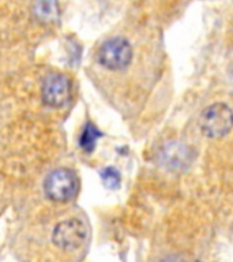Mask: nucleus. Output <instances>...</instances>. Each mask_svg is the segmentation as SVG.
<instances>
[{"label": "nucleus", "instance_id": "obj_6", "mask_svg": "<svg viewBox=\"0 0 233 262\" xmlns=\"http://www.w3.org/2000/svg\"><path fill=\"white\" fill-rule=\"evenodd\" d=\"M159 156H161V161L164 165L172 169H180L190 163V149L177 142L165 145Z\"/></svg>", "mask_w": 233, "mask_h": 262}, {"label": "nucleus", "instance_id": "obj_2", "mask_svg": "<svg viewBox=\"0 0 233 262\" xmlns=\"http://www.w3.org/2000/svg\"><path fill=\"white\" fill-rule=\"evenodd\" d=\"M78 178L68 168H57L45 179V195L55 202H67L78 192Z\"/></svg>", "mask_w": 233, "mask_h": 262}, {"label": "nucleus", "instance_id": "obj_3", "mask_svg": "<svg viewBox=\"0 0 233 262\" xmlns=\"http://www.w3.org/2000/svg\"><path fill=\"white\" fill-rule=\"evenodd\" d=\"M98 63L110 71H120L132 61V48L122 37H114L101 45L97 55Z\"/></svg>", "mask_w": 233, "mask_h": 262}, {"label": "nucleus", "instance_id": "obj_5", "mask_svg": "<svg viewBox=\"0 0 233 262\" xmlns=\"http://www.w3.org/2000/svg\"><path fill=\"white\" fill-rule=\"evenodd\" d=\"M41 96L42 101L48 106H64L71 98V82L63 74H52L42 82Z\"/></svg>", "mask_w": 233, "mask_h": 262}, {"label": "nucleus", "instance_id": "obj_4", "mask_svg": "<svg viewBox=\"0 0 233 262\" xmlns=\"http://www.w3.org/2000/svg\"><path fill=\"white\" fill-rule=\"evenodd\" d=\"M87 236L86 225L78 219L60 221L52 232L53 243L61 250L73 251L79 249Z\"/></svg>", "mask_w": 233, "mask_h": 262}, {"label": "nucleus", "instance_id": "obj_8", "mask_svg": "<svg viewBox=\"0 0 233 262\" xmlns=\"http://www.w3.org/2000/svg\"><path fill=\"white\" fill-rule=\"evenodd\" d=\"M101 137V133H98V130L93 124H86V127L82 131L81 139H79V145L85 151H91L96 146V141L97 138Z\"/></svg>", "mask_w": 233, "mask_h": 262}, {"label": "nucleus", "instance_id": "obj_1", "mask_svg": "<svg viewBox=\"0 0 233 262\" xmlns=\"http://www.w3.org/2000/svg\"><path fill=\"white\" fill-rule=\"evenodd\" d=\"M199 126L208 138H222L232 130V111L224 102H216L202 112Z\"/></svg>", "mask_w": 233, "mask_h": 262}, {"label": "nucleus", "instance_id": "obj_7", "mask_svg": "<svg viewBox=\"0 0 233 262\" xmlns=\"http://www.w3.org/2000/svg\"><path fill=\"white\" fill-rule=\"evenodd\" d=\"M32 14L42 25L56 24L60 18V8L57 0H34Z\"/></svg>", "mask_w": 233, "mask_h": 262}, {"label": "nucleus", "instance_id": "obj_9", "mask_svg": "<svg viewBox=\"0 0 233 262\" xmlns=\"http://www.w3.org/2000/svg\"><path fill=\"white\" fill-rule=\"evenodd\" d=\"M101 178L106 187L116 188L119 187V184H120V173H119L114 168H105V169L101 172Z\"/></svg>", "mask_w": 233, "mask_h": 262}]
</instances>
